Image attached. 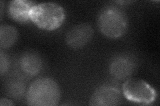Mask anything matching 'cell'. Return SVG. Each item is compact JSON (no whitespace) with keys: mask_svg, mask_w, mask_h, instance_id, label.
I'll use <instances>...</instances> for the list:
<instances>
[{"mask_svg":"<svg viewBox=\"0 0 160 106\" xmlns=\"http://www.w3.org/2000/svg\"><path fill=\"white\" fill-rule=\"evenodd\" d=\"M60 90L53 80L42 78L34 81L28 90L27 102L33 106H55L60 100Z\"/></svg>","mask_w":160,"mask_h":106,"instance_id":"cell-1","label":"cell"},{"mask_svg":"<svg viewBox=\"0 0 160 106\" xmlns=\"http://www.w3.org/2000/svg\"><path fill=\"white\" fill-rule=\"evenodd\" d=\"M30 20L39 29L53 31L61 27L66 18L65 10L53 2L38 3L32 8Z\"/></svg>","mask_w":160,"mask_h":106,"instance_id":"cell-2","label":"cell"},{"mask_svg":"<svg viewBox=\"0 0 160 106\" xmlns=\"http://www.w3.org/2000/svg\"><path fill=\"white\" fill-rule=\"evenodd\" d=\"M98 28L105 36L110 39H118L126 31L128 19L122 9L109 6L100 12L98 21Z\"/></svg>","mask_w":160,"mask_h":106,"instance_id":"cell-3","label":"cell"},{"mask_svg":"<svg viewBox=\"0 0 160 106\" xmlns=\"http://www.w3.org/2000/svg\"><path fill=\"white\" fill-rule=\"evenodd\" d=\"M124 97L129 102L150 105L156 101V91L146 82L140 79H128L122 85Z\"/></svg>","mask_w":160,"mask_h":106,"instance_id":"cell-4","label":"cell"},{"mask_svg":"<svg viewBox=\"0 0 160 106\" xmlns=\"http://www.w3.org/2000/svg\"><path fill=\"white\" fill-rule=\"evenodd\" d=\"M122 100L120 90L112 85H104L96 90L89 99L93 106H113L119 105Z\"/></svg>","mask_w":160,"mask_h":106,"instance_id":"cell-5","label":"cell"},{"mask_svg":"<svg viewBox=\"0 0 160 106\" xmlns=\"http://www.w3.org/2000/svg\"><path fill=\"white\" fill-rule=\"evenodd\" d=\"M93 36V29L88 23L76 25L69 30L66 41L69 47L73 49L82 48L91 41Z\"/></svg>","mask_w":160,"mask_h":106,"instance_id":"cell-6","label":"cell"},{"mask_svg":"<svg viewBox=\"0 0 160 106\" xmlns=\"http://www.w3.org/2000/svg\"><path fill=\"white\" fill-rule=\"evenodd\" d=\"M135 68L133 60L126 56H118L112 60L109 66V72L116 79L122 80L132 75Z\"/></svg>","mask_w":160,"mask_h":106,"instance_id":"cell-7","label":"cell"},{"mask_svg":"<svg viewBox=\"0 0 160 106\" xmlns=\"http://www.w3.org/2000/svg\"><path fill=\"white\" fill-rule=\"evenodd\" d=\"M35 6L34 2L25 0H14L9 2L8 14L9 17L19 23H27L30 20L29 13Z\"/></svg>","mask_w":160,"mask_h":106,"instance_id":"cell-8","label":"cell"},{"mask_svg":"<svg viewBox=\"0 0 160 106\" xmlns=\"http://www.w3.org/2000/svg\"><path fill=\"white\" fill-rule=\"evenodd\" d=\"M42 60L39 55L33 53L24 54L20 59V67L29 75H37L42 68Z\"/></svg>","mask_w":160,"mask_h":106,"instance_id":"cell-9","label":"cell"},{"mask_svg":"<svg viewBox=\"0 0 160 106\" xmlns=\"http://www.w3.org/2000/svg\"><path fill=\"white\" fill-rule=\"evenodd\" d=\"M18 37V30L9 25H2L0 27V47L9 48L16 43Z\"/></svg>","mask_w":160,"mask_h":106,"instance_id":"cell-10","label":"cell"},{"mask_svg":"<svg viewBox=\"0 0 160 106\" xmlns=\"http://www.w3.org/2000/svg\"><path fill=\"white\" fill-rule=\"evenodd\" d=\"M8 92L9 97L19 99L23 96L25 92V85L19 80L13 81L9 85Z\"/></svg>","mask_w":160,"mask_h":106,"instance_id":"cell-11","label":"cell"},{"mask_svg":"<svg viewBox=\"0 0 160 106\" xmlns=\"http://www.w3.org/2000/svg\"><path fill=\"white\" fill-rule=\"evenodd\" d=\"M9 68V60L6 56L2 51L0 54V74L3 76L5 73H6Z\"/></svg>","mask_w":160,"mask_h":106,"instance_id":"cell-12","label":"cell"},{"mask_svg":"<svg viewBox=\"0 0 160 106\" xmlns=\"http://www.w3.org/2000/svg\"><path fill=\"white\" fill-rule=\"evenodd\" d=\"M13 103L6 98H2L1 100H0V105L1 106H11L13 105Z\"/></svg>","mask_w":160,"mask_h":106,"instance_id":"cell-13","label":"cell"}]
</instances>
